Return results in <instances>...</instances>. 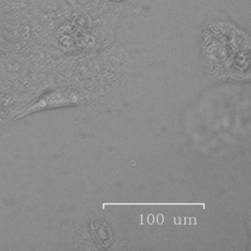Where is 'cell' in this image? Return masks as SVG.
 I'll return each instance as SVG.
<instances>
[{
  "mask_svg": "<svg viewBox=\"0 0 251 251\" xmlns=\"http://www.w3.org/2000/svg\"><path fill=\"white\" fill-rule=\"evenodd\" d=\"M31 20L25 7L0 12V46L3 52H19L31 31Z\"/></svg>",
  "mask_w": 251,
  "mask_h": 251,
  "instance_id": "1",
  "label": "cell"
},
{
  "mask_svg": "<svg viewBox=\"0 0 251 251\" xmlns=\"http://www.w3.org/2000/svg\"><path fill=\"white\" fill-rule=\"evenodd\" d=\"M1 53H3V51H2V48H1V46H0V54Z\"/></svg>",
  "mask_w": 251,
  "mask_h": 251,
  "instance_id": "2",
  "label": "cell"
}]
</instances>
